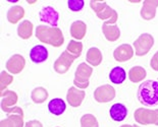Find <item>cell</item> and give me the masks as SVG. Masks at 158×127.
<instances>
[{
  "mask_svg": "<svg viewBox=\"0 0 158 127\" xmlns=\"http://www.w3.org/2000/svg\"><path fill=\"white\" fill-rule=\"evenodd\" d=\"M137 97L139 102L146 107H155L158 105V81H146L138 89Z\"/></svg>",
  "mask_w": 158,
  "mask_h": 127,
  "instance_id": "obj_1",
  "label": "cell"
},
{
  "mask_svg": "<svg viewBox=\"0 0 158 127\" xmlns=\"http://www.w3.org/2000/svg\"><path fill=\"white\" fill-rule=\"evenodd\" d=\"M40 21L46 23H49L52 26H57L58 25L59 14L58 12L51 6H46L43 7L40 11Z\"/></svg>",
  "mask_w": 158,
  "mask_h": 127,
  "instance_id": "obj_2",
  "label": "cell"
},
{
  "mask_svg": "<svg viewBox=\"0 0 158 127\" xmlns=\"http://www.w3.org/2000/svg\"><path fill=\"white\" fill-rule=\"evenodd\" d=\"M30 59L34 63H42L48 59V50L43 45H36L30 51Z\"/></svg>",
  "mask_w": 158,
  "mask_h": 127,
  "instance_id": "obj_3",
  "label": "cell"
},
{
  "mask_svg": "<svg viewBox=\"0 0 158 127\" xmlns=\"http://www.w3.org/2000/svg\"><path fill=\"white\" fill-rule=\"evenodd\" d=\"M109 115L113 121L122 122L127 116V108L122 103H116L110 107Z\"/></svg>",
  "mask_w": 158,
  "mask_h": 127,
  "instance_id": "obj_4",
  "label": "cell"
},
{
  "mask_svg": "<svg viewBox=\"0 0 158 127\" xmlns=\"http://www.w3.org/2000/svg\"><path fill=\"white\" fill-rule=\"evenodd\" d=\"M48 110L51 114L55 116H60L66 110V104L62 99L59 98L52 99L48 104Z\"/></svg>",
  "mask_w": 158,
  "mask_h": 127,
  "instance_id": "obj_5",
  "label": "cell"
},
{
  "mask_svg": "<svg viewBox=\"0 0 158 127\" xmlns=\"http://www.w3.org/2000/svg\"><path fill=\"white\" fill-rule=\"evenodd\" d=\"M127 78V73L126 70L120 66H116L111 69V71L109 72V79L112 83L115 85H122V83L126 81Z\"/></svg>",
  "mask_w": 158,
  "mask_h": 127,
  "instance_id": "obj_6",
  "label": "cell"
},
{
  "mask_svg": "<svg viewBox=\"0 0 158 127\" xmlns=\"http://www.w3.org/2000/svg\"><path fill=\"white\" fill-rule=\"evenodd\" d=\"M85 2L83 0H69L68 1V6L72 11H80L82 10Z\"/></svg>",
  "mask_w": 158,
  "mask_h": 127,
  "instance_id": "obj_7",
  "label": "cell"
}]
</instances>
